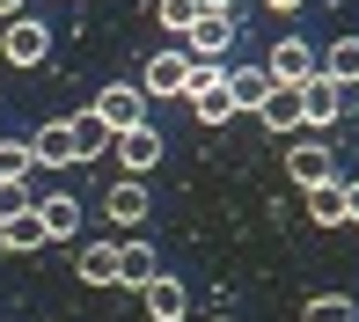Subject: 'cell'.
I'll return each mask as SVG.
<instances>
[{
	"label": "cell",
	"mask_w": 359,
	"mask_h": 322,
	"mask_svg": "<svg viewBox=\"0 0 359 322\" xmlns=\"http://www.w3.org/2000/svg\"><path fill=\"white\" fill-rule=\"evenodd\" d=\"M184 103H191V118H198V125H227V118H235L227 66H198V59H191V88H184Z\"/></svg>",
	"instance_id": "obj_3"
},
{
	"label": "cell",
	"mask_w": 359,
	"mask_h": 322,
	"mask_svg": "<svg viewBox=\"0 0 359 322\" xmlns=\"http://www.w3.org/2000/svg\"><path fill=\"white\" fill-rule=\"evenodd\" d=\"M337 118H345V88H337L330 74H308V80H301V125H316V132H330Z\"/></svg>",
	"instance_id": "obj_8"
},
{
	"label": "cell",
	"mask_w": 359,
	"mask_h": 322,
	"mask_svg": "<svg viewBox=\"0 0 359 322\" xmlns=\"http://www.w3.org/2000/svg\"><path fill=\"white\" fill-rule=\"evenodd\" d=\"M29 8V0H0V22H8V15H22Z\"/></svg>",
	"instance_id": "obj_28"
},
{
	"label": "cell",
	"mask_w": 359,
	"mask_h": 322,
	"mask_svg": "<svg viewBox=\"0 0 359 322\" xmlns=\"http://www.w3.org/2000/svg\"><path fill=\"white\" fill-rule=\"evenodd\" d=\"M29 205H37V198H29V183H0V220L29 213Z\"/></svg>",
	"instance_id": "obj_25"
},
{
	"label": "cell",
	"mask_w": 359,
	"mask_h": 322,
	"mask_svg": "<svg viewBox=\"0 0 359 322\" xmlns=\"http://www.w3.org/2000/svg\"><path fill=\"white\" fill-rule=\"evenodd\" d=\"M161 147H169V139L154 132V118H147V125H133V132H118V139H110V154L125 161V176H147V169L161 161Z\"/></svg>",
	"instance_id": "obj_12"
},
{
	"label": "cell",
	"mask_w": 359,
	"mask_h": 322,
	"mask_svg": "<svg viewBox=\"0 0 359 322\" xmlns=\"http://www.w3.org/2000/svg\"><path fill=\"white\" fill-rule=\"evenodd\" d=\"M264 8H271V15H301L308 0H264Z\"/></svg>",
	"instance_id": "obj_27"
},
{
	"label": "cell",
	"mask_w": 359,
	"mask_h": 322,
	"mask_svg": "<svg viewBox=\"0 0 359 322\" xmlns=\"http://www.w3.org/2000/svg\"><path fill=\"white\" fill-rule=\"evenodd\" d=\"M140 308H147V322H191V286L176 271H161V279L140 286Z\"/></svg>",
	"instance_id": "obj_7"
},
{
	"label": "cell",
	"mask_w": 359,
	"mask_h": 322,
	"mask_svg": "<svg viewBox=\"0 0 359 322\" xmlns=\"http://www.w3.org/2000/svg\"><path fill=\"white\" fill-rule=\"evenodd\" d=\"M301 322H359V300L352 293H316L301 308Z\"/></svg>",
	"instance_id": "obj_22"
},
{
	"label": "cell",
	"mask_w": 359,
	"mask_h": 322,
	"mask_svg": "<svg viewBox=\"0 0 359 322\" xmlns=\"http://www.w3.org/2000/svg\"><path fill=\"white\" fill-rule=\"evenodd\" d=\"M184 52L198 59V66H220V59L235 52V8H205L198 22L184 29Z\"/></svg>",
	"instance_id": "obj_4"
},
{
	"label": "cell",
	"mask_w": 359,
	"mask_h": 322,
	"mask_svg": "<svg viewBox=\"0 0 359 322\" xmlns=\"http://www.w3.org/2000/svg\"><path fill=\"white\" fill-rule=\"evenodd\" d=\"M95 118H103L110 125V139H118V132H133V125H147V95L133 88V80H118V88H103V95H95Z\"/></svg>",
	"instance_id": "obj_9"
},
{
	"label": "cell",
	"mask_w": 359,
	"mask_h": 322,
	"mask_svg": "<svg viewBox=\"0 0 359 322\" xmlns=\"http://www.w3.org/2000/svg\"><path fill=\"white\" fill-rule=\"evenodd\" d=\"M271 88H279V80L264 74V59H257V66H227V95H235V118H257Z\"/></svg>",
	"instance_id": "obj_14"
},
{
	"label": "cell",
	"mask_w": 359,
	"mask_h": 322,
	"mask_svg": "<svg viewBox=\"0 0 359 322\" xmlns=\"http://www.w3.org/2000/svg\"><path fill=\"white\" fill-rule=\"evenodd\" d=\"M286 176H293L301 190L330 183V176H337V147H323V139H308V147H286Z\"/></svg>",
	"instance_id": "obj_13"
},
{
	"label": "cell",
	"mask_w": 359,
	"mask_h": 322,
	"mask_svg": "<svg viewBox=\"0 0 359 322\" xmlns=\"http://www.w3.org/2000/svg\"><path fill=\"white\" fill-rule=\"evenodd\" d=\"M37 220H44V241H81V227H88V198H74V190H44V198H37Z\"/></svg>",
	"instance_id": "obj_6"
},
{
	"label": "cell",
	"mask_w": 359,
	"mask_h": 322,
	"mask_svg": "<svg viewBox=\"0 0 359 322\" xmlns=\"http://www.w3.org/2000/svg\"><path fill=\"white\" fill-rule=\"evenodd\" d=\"M133 88L147 95V103H169V95H184V88H191V52H184V44H161V52L140 66Z\"/></svg>",
	"instance_id": "obj_2"
},
{
	"label": "cell",
	"mask_w": 359,
	"mask_h": 322,
	"mask_svg": "<svg viewBox=\"0 0 359 322\" xmlns=\"http://www.w3.org/2000/svg\"><path fill=\"white\" fill-rule=\"evenodd\" d=\"M213 322H235V315H213Z\"/></svg>",
	"instance_id": "obj_30"
},
{
	"label": "cell",
	"mask_w": 359,
	"mask_h": 322,
	"mask_svg": "<svg viewBox=\"0 0 359 322\" xmlns=\"http://www.w3.org/2000/svg\"><path fill=\"white\" fill-rule=\"evenodd\" d=\"M0 249H8V256H37V249H44L37 205H29V213H15V220H0Z\"/></svg>",
	"instance_id": "obj_17"
},
{
	"label": "cell",
	"mask_w": 359,
	"mask_h": 322,
	"mask_svg": "<svg viewBox=\"0 0 359 322\" xmlns=\"http://www.w3.org/2000/svg\"><path fill=\"white\" fill-rule=\"evenodd\" d=\"M22 147H29L37 169H74V132H67V118H59V125H37Z\"/></svg>",
	"instance_id": "obj_15"
},
{
	"label": "cell",
	"mask_w": 359,
	"mask_h": 322,
	"mask_svg": "<svg viewBox=\"0 0 359 322\" xmlns=\"http://www.w3.org/2000/svg\"><path fill=\"white\" fill-rule=\"evenodd\" d=\"M0 59H8V66H44V59H52V29H44V15H8V22H0Z\"/></svg>",
	"instance_id": "obj_1"
},
{
	"label": "cell",
	"mask_w": 359,
	"mask_h": 322,
	"mask_svg": "<svg viewBox=\"0 0 359 322\" xmlns=\"http://www.w3.org/2000/svg\"><path fill=\"white\" fill-rule=\"evenodd\" d=\"M147 213H154V198H147V176H118V183H110V198H103V220H110V227H125V234H140Z\"/></svg>",
	"instance_id": "obj_5"
},
{
	"label": "cell",
	"mask_w": 359,
	"mask_h": 322,
	"mask_svg": "<svg viewBox=\"0 0 359 322\" xmlns=\"http://www.w3.org/2000/svg\"><path fill=\"white\" fill-rule=\"evenodd\" d=\"M74 279L81 286H118V241H81L74 249Z\"/></svg>",
	"instance_id": "obj_16"
},
{
	"label": "cell",
	"mask_w": 359,
	"mask_h": 322,
	"mask_svg": "<svg viewBox=\"0 0 359 322\" xmlns=\"http://www.w3.org/2000/svg\"><path fill=\"white\" fill-rule=\"evenodd\" d=\"M198 15H205V0H161V22L169 29H191Z\"/></svg>",
	"instance_id": "obj_24"
},
{
	"label": "cell",
	"mask_w": 359,
	"mask_h": 322,
	"mask_svg": "<svg viewBox=\"0 0 359 322\" xmlns=\"http://www.w3.org/2000/svg\"><path fill=\"white\" fill-rule=\"evenodd\" d=\"M316 74H330L337 88H359V37H337L330 52H316Z\"/></svg>",
	"instance_id": "obj_19"
},
{
	"label": "cell",
	"mask_w": 359,
	"mask_h": 322,
	"mask_svg": "<svg viewBox=\"0 0 359 322\" xmlns=\"http://www.w3.org/2000/svg\"><path fill=\"white\" fill-rule=\"evenodd\" d=\"M337 198H345V227H359V176H345V183H337Z\"/></svg>",
	"instance_id": "obj_26"
},
{
	"label": "cell",
	"mask_w": 359,
	"mask_h": 322,
	"mask_svg": "<svg viewBox=\"0 0 359 322\" xmlns=\"http://www.w3.org/2000/svg\"><path fill=\"white\" fill-rule=\"evenodd\" d=\"M67 132H74V161H103V154H110V125L95 118V110L67 118Z\"/></svg>",
	"instance_id": "obj_18"
},
{
	"label": "cell",
	"mask_w": 359,
	"mask_h": 322,
	"mask_svg": "<svg viewBox=\"0 0 359 322\" xmlns=\"http://www.w3.org/2000/svg\"><path fill=\"white\" fill-rule=\"evenodd\" d=\"M257 118H264V132H301V88H271Z\"/></svg>",
	"instance_id": "obj_20"
},
{
	"label": "cell",
	"mask_w": 359,
	"mask_h": 322,
	"mask_svg": "<svg viewBox=\"0 0 359 322\" xmlns=\"http://www.w3.org/2000/svg\"><path fill=\"white\" fill-rule=\"evenodd\" d=\"M29 176H37V161H29V147L0 132V183H29Z\"/></svg>",
	"instance_id": "obj_23"
},
{
	"label": "cell",
	"mask_w": 359,
	"mask_h": 322,
	"mask_svg": "<svg viewBox=\"0 0 359 322\" xmlns=\"http://www.w3.org/2000/svg\"><path fill=\"white\" fill-rule=\"evenodd\" d=\"M147 279H161V249H154L147 234H125V241H118V286H125V293H140Z\"/></svg>",
	"instance_id": "obj_11"
},
{
	"label": "cell",
	"mask_w": 359,
	"mask_h": 322,
	"mask_svg": "<svg viewBox=\"0 0 359 322\" xmlns=\"http://www.w3.org/2000/svg\"><path fill=\"white\" fill-rule=\"evenodd\" d=\"M337 183H345V176H330V183L308 190V220H316V227H345V198H337Z\"/></svg>",
	"instance_id": "obj_21"
},
{
	"label": "cell",
	"mask_w": 359,
	"mask_h": 322,
	"mask_svg": "<svg viewBox=\"0 0 359 322\" xmlns=\"http://www.w3.org/2000/svg\"><path fill=\"white\" fill-rule=\"evenodd\" d=\"M205 8H235V0H205Z\"/></svg>",
	"instance_id": "obj_29"
},
{
	"label": "cell",
	"mask_w": 359,
	"mask_h": 322,
	"mask_svg": "<svg viewBox=\"0 0 359 322\" xmlns=\"http://www.w3.org/2000/svg\"><path fill=\"white\" fill-rule=\"evenodd\" d=\"M264 74L279 80V88H301V80L316 74V44H308V37H279V44L264 52Z\"/></svg>",
	"instance_id": "obj_10"
}]
</instances>
